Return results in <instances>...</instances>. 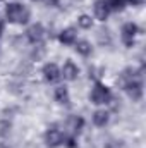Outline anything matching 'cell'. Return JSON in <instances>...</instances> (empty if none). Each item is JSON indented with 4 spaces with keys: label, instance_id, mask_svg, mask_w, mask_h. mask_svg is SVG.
<instances>
[{
    "label": "cell",
    "instance_id": "cell-1",
    "mask_svg": "<svg viewBox=\"0 0 146 148\" xmlns=\"http://www.w3.org/2000/svg\"><path fill=\"white\" fill-rule=\"evenodd\" d=\"M3 14H5L7 23L16 24V26H26L31 19V10L23 2H9L5 5Z\"/></svg>",
    "mask_w": 146,
    "mask_h": 148
},
{
    "label": "cell",
    "instance_id": "cell-2",
    "mask_svg": "<svg viewBox=\"0 0 146 148\" xmlns=\"http://www.w3.org/2000/svg\"><path fill=\"white\" fill-rule=\"evenodd\" d=\"M112 98H113L112 90L105 83L96 79L93 83V86H91V91H89V102L93 105H96V107H105V105H108L112 102Z\"/></svg>",
    "mask_w": 146,
    "mask_h": 148
},
{
    "label": "cell",
    "instance_id": "cell-3",
    "mask_svg": "<svg viewBox=\"0 0 146 148\" xmlns=\"http://www.w3.org/2000/svg\"><path fill=\"white\" fill-rule=\"evenodd\" d=\"M64 140H65V131L57 126V124H52L46 127V131L43 133V141L48 148H59L64 147Z\"/></svg>",
    "mask_w": 146,
    "mask_h": 148
},
{
    "label": "cell",
    "instance_id": "cell-4",
    "mask_svg": "<svg viewBox=\"0 0 146 148\" xmlns=\"http://www.w3.org/2000/svg\"><path fill=\"white\" fill-rule=\"evenodd\" d=\"M139 33H141V28H139L136 23L127 21V23H124L122 28H120V41L124 43L126 48H132L134 43H136V38L139 36Z\"/></svg>",
    "mask_w": 146,
    "mask_h": 148
},
{
    "label": "cell",
    "instance_id": "cell-5",
    "mask_svg": "<svg viewBox=\"0 0 146 148\" xmlns=\"http://www.w3.org/2000/svg\"><path fill=\"white\" fill-rule=\"evenodd\" d=\"M46 38V29L41 23H33L26 28V40L31 45H41Z\"/></svg>",
    "mask_w": 146,
    "mask_h": 148
},
{
    "label": "cell",
    "instance_id": "cell-6",
    "mask_svg": "<svg viewBox=\"0 0 146 148\" xmlns=\"http://www.w3.org/2000/svg\"><path fill=\"white\" fill-rule=\"evenodd\" d=\"M41 76H43V81L46 84H57V83H60V79H62L60 66H57L55 62H46L41 67Z\"/></svg>",
    "mask_w": 146,
    "mask_h": 148
},
{
    "label": "cell",
    "instance_id": "cell-7",
    "mask_svg": "<svg viewBox=\"0 0 146 148\" xmlns=\"http://www.w3.org/2000/svg\"><path fill=\"white\" fill-rule=\"evenodd\" d=\"M60 74H62V79H65V81L72 83V81H76V79L79 77L81 69H79V66H77L74 60L67 59V60L62 64V67H60Z\"/></svg>",
    "mask_w": 146,
    "mask_h": 148
},
{
    "label": "cell",
    "instance_id": "cell-8",
    "mask_svg": "<svg viewBox=\"0 0 146 148\" xmlns=\"http://www.w3.org/2000/svg\"><path fill=\"white\" fill-rule=\"evenodd\" d=\"M84 124H86V122H84V117H81V115H71L64 131H65V134H71V136L79 138V134H81L83 129H84Z\"/></svg>",
    "mask_w": 146,
    "mask_h": 148
},
{
    "label": "cell",
    "instance_id": "cell-9",
    "mask_svg": "<svg viewBox=\"0 0 146 148\" xmlns=\"http://www.w3.org/2000/svg\"><path fill=\"white\" fill-rule=\"evenodd\" d=\"M110 14H112V10H110L107 0H96L95 2V5H93V16H95L96 21L105 23L110 17Z\"/></svg>",
    "mask_w": 146,
    "mask_h": 148
},
{
    "label": "cell",
    "instance_id": "cell-10",
    "mask_svg": "<svg viewBox=\"0 0 146 148\" xmlns=\"http://www.w3.org/2000/svg\"><path fill=\"white\" fill-rule=\"evenodd\" d=\"M53 100L62 105V107H69L71 105V93H69V88L65 84H59L55 90H53Z\"/></svg>",
    "mask_w": 146,
    "mask_h": 148
},
{
    "label": "cell",
    "instance_id": "cell-11",
    "mask_svg": "<svg viewBox=\"0 0 146 148\" xmlns=\"http://www.w3.org/2000/svg\"><path fill=\"white\" fill-rule=\"evenodd\" d=\"M91 121H93V124L96 127H105V126H108V122H110V112L105 107H98L96 110L93 112Z\"/></svg>",
    "mask_w": 146,
    "mask_h": 148
},
{
    "label": "cell",
    "instance_id": "cell-12",
    "mask_svg": "<svg viewBox=\"0 0 146 148\" xmlns=\"http://www.w3.org/2000/svg\"><path fill=\"white\" fill-rule=\"evenodd\" d=\"M59 41L62 43V45H65V47H72L74 43L77 41V29L72 28V26H69V28H64L60 33H59Z\"/></svg>",
    "mask_w": 146,
    "mask_h": 148
},
{
    "label": "cell",
    "instance_id": "cell-13",
    "mask_svg": "<svg viewBox=\"0 0 146 148\" xmlns=\"http://www.w3.org/2000/svg\"><path fill=\"white\" fill-rule=\"evenodd\" d=\"M72 47L81 57H89V55L93 53V45H91V41H88V40H79V38H77V41L74 43Z\"/></svg>",
    "mask_w": 146,
    "mask_h": 148
},
{
    "label": "cell",
    "instance_id": "cell-14",
    "mask_svg": "<svg viewBox=\"0 0 146 148\" xmlns=\"http://www.w3.org/2000/svg\"><path fill=\"white\" fill-rule=\"evenodd\" d=\"M93 17L89 16V14H81L79 17H77V26L81 28V29H91L93 28Z\"/></svg>",
    "mask_w": 146,
    "mask_h": 148
},
{
    "label": "cell",
    "instance_id": "cell-15",
    "mask_svg": "<svg viewBox=\"0 0 146 148\" xmlns=\"http://www.w3.org/2000/svg\"><path fill=\"white\" fill-rule=\"evenodd\" d=\"M112 12H122L127 5V0H107Z\"/></svg>",
    "mask_w": 146,
    "mask_h": 148
},
{
    "label": "cell",
    "instance_id": "cell-16",
    "mask_svg": "<svg viewBox=\"0 0 146 148\" xmlns=\"http://www.w3.org/2000/svg\"><path fill=\"white\" fill-rule=\"evenodd\" d=\"M145 3V0H127V5H132V7H141Z\"/></svg>",
    "mask_w": 146,
    "mask_h": 148
},
{
    "label": "cell",
    "instance_id": "cell-17",
    "mask_svg": "<svg viewBox=\"0 0 146 148\" xmlns=\"http://www.w3.org/2000/svg\"><path fill=\"white\" fill-rule=\"evenodd\" d=\"M43 2H45L48 7H57V5L60 3V0H43Z\"/></svg>",
    "mask_w": 146,
    "mask_h": 148
},
{
    "label": "cell",
    "instance_id": "cell-18",
    "mask_svg": "<svg viewBox=\"0 0 146 148\" xmlns=\"http://www.w3.org/2000/svg\"><path fill=\"white\" fill-rule=\"evenodd\" d=\"M2 35H3V23L0 21V38H2Z\"/></svg>",
    "mask_w": 146,
    "mask_h": 148
},
{
    "label": "cell",
    "instance_id": "cell-19",
    "mask_svg": "<svg viewBox=\"0 0 146 148\" xmlns=\"http://www.w3.org/2000/svg\"><path fill=\"white\" fill-rule=\"evenodd\" d=\"M31 2H43V0H31Z\"/></svg>",
    "mask_w": 146,
    "mask_h": 148
}]
</instances>
